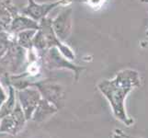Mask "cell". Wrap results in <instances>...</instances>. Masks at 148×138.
I'll return each mask as SVG.
<instances>
[{
  "label": "cell",
  "instance_id": "52a82bcc",
  "mask_svg": "<svg viewBox=\"0 0 148 138\" xmlns=\"http://www.w3.org/2000/svg\"><path fill=\"white\" fill-rule=\"evenodd\" d=\"M18 103L24 112L27 122L32 120V114L42 100V95L35 87H28L19 90H16Z\"/></svg>",
  "mask_w": 148,
  "mask_h": 138
},
{
  "label": "cell",
  "instance_id": "ba28073f",
  "mask_svg": "<svg viewBox=\"0 0 148 138\" xmlns=\"http://www.w3.org/2000/svg\"><path fill=\"white\" fill-rule=\"evenodd\" d=\"M52 27L62 43L66 42L73 30V8L67 7L63 9L53 19H52Z\"/></svg>",
  "mask_w": 148,
  "mask_h": 138
},
{
  "label": "cell",
  "instance_id": "ac0fdd59",
  "mask_svg": "<svg viewBox=\"0 0 148 138\" xmlns=\"http://www.w3.org/2000/svg\"><path fill=\"white\" fill-rule=\"evenodd\" d=\"M142 2H145V3H148V0H141Z\"/></svg>",
  "mask_w": 148,
  "mask_h": 138
},
{
  "label": "cell",
  "instance_id": "6da1fadb",
  "mask_svg": "<svg viewBox=\"0 0 148 138\" xmlns=\"http://www.w3.org/2000/svg\"><path fill=\"white\" fill-rule=\"evenodd\" d=\"M141 84L140 75L134 69H123L116 74L112 79L102 80L97 88L110 102L113 115L127 126L134 124V120L127 115L125 100L130 92Z\"/></svg>",
  "mask_w": 148,
  "mask_h": 138
},
{
  "label": "cell",
  "instance_id": "5bb4252c",
  "mask_svg": "<svg viewBox=\"0 0 148 138\" xmlns=\"http://www.w3.org/2000/svg\"><path fill=\"white\" fill-rule=\"evenodd\" d=\"M36 30H27L20 32L15 35V40L16 43L20 46V47L24 48L25 50H29L32 48V42L34 35L36 33Z\"/></svg>",
  "mask_w": 148,
  "mask_h": 138
},
{
  "label": "cell",
  "instance_id": "7a4b0ae2",
  "mask_svg": "<svg viewBox=\"0 0 148 138\" xmlns=\"http://www.w3.org/2000/svg\"><path fill=\"white\" fill-rule=\"evenodd\" d=\"M0 65L10 75H18L26 70L28 65L27 50L20 47L15 37L10 41L6 53L0 58Z\"/></svg>",
  "mask_w": 148,
  "mask_h": 138
},
{
  "label": "cell",
  "instance_id": "8fae6325",
  "mask_svg": "<svg viewBox=\"0 0 148 138\" xmlns=\"http://www.w3.org/2000/svg\"><path fill=\"white\" fill-rule=\"evenodd\" d=\"M58 111L59 110L57 109V107L49 102L48 100L42 98L37 108L35 109L33 112L32 120L37 122V124H40V122L49 120L51 117H53L55 113H57Z\"/></svg>",
  "mask_w": 148,
  "mask_h": 138
},
{
  "label": "cell",
  "instance_id": "2e32d148",
  "mask_svg": "<svg viewBox=\"0 0 148 138\" xmlns=\"http://www.w3.org/2000/svg\"><path fill=\"white\" fill-rule=\"evenodd\" d=\"M0 138H16V135L8 134V133H1L0 132Z\"/></svg>",
  "mask_w": 148,
  "mask_h": 138
},
{
  "label": "cell",
  "instance_id": "d6986e66",
  "mask_svg": "<svg viewBox=\"0 0 148 138\" xmlns=\"http://www.w3.org/2000/svg\"><path fill=\"white\" fill-rule=\"evenodd\" d=\"M145 34H146V36L148 37V30H146V32H145Z\"/></svg>",
  "mask_w": 148,
  "mask_h": 138
},
{
  "label": "cell",
  "instance_id": "4fadbf2b",
  "mask_svg": "<svg viewBox=\"0 0 148 138\" xmlns=\"http://www.w3.org/2000/svg\"><path fill=\"white\" fill-rule=\"evenodd\" d=\"M8 94L6 100H5L2 105L0 106V119L3 117L10 114L14 111L15 107L17 104V92L14 87L8 82Z\"/></svg>",
  "mask_w": 148,
  "mask_h": 138
},
{
  "label": "cell",
  "instance_id": "277c9868",
  "mask_svg": "<svg viewBox=\"0 0 148 138\" xmlns=\"http://www.w3.org/2000/svg\"><path fill=\"white\" fill-rule=\"evenodd\" d=\"M38 30L42 35L45 45H46L47 50L55 47L57 48L60 53L62 54L66 59L69 61H73L75 58V52L71 49L67 44L62 43L55 35L53 27H52V19L50 18H45L39 22V29Z\"/></svg>",
  "mask_w": 148,
  "mask_h": 138
},
{
  "label": "cell",
  "instance_id": "8992f818",
  "mask_svg": "<svg viewBox=\"0 0 148 138\" xmlns=\"http://www.w3.org/2000/svg\"><path fill=\"white\" fill-rule=\"evenodd\" d=\"M68 2H70V0H55L49 3H38L35 0H28L27 5L21 8L20 13L40 22L42 19L47 18L52 10Z\"/></svg>",
  "mask_w": 148,
  "mask_h": 138
},
{
  "label": "cell",
  "instance_id": "9a60e30c",
  "mask_svg": "<svg viewBox=\"0 0 148 138\" xmlns=\"http://www.w3.org/2000/svg\"><path fill=\"white\" fill-rule=\"evenodd\" d=\"M7 97H8L7 92H6V90H5L4 87L2 86L1 82H0V106H1L3 102L6 100Z\"/></svg>",
  "mask_w": 148,
  "mask_h": 138
},
{
  "label": "cell",
  "instance_id": "5b68a950",
  "mask_svg": "<svg viewBox=\"0 0 148 138\" xmlns=\"http://www.w3.org/2000/svg\"><path fill=\"white\" fill-rule=\"evenodd\" d=\"M33 87L40 91L42 99L53 103L57 107L58 110L64 107L66 95L64 88L62 85L48 80H39L34 83Z\"/></svg>",
  "mask_w": 148,
  "mask_h": 138
},
{
  "label": "cell",
  "instance_id": "9c48e42d",
  "mask_svg": "<svg viewBox=\"0 0 148 138\" xmlns=\"http://www.w3.org/2000/svg\"><path fill=\"white\" fill-rule=\"evenodd\" d=\"M26 122L24 112L18 101L11 113L0 119V132L17 135L24 129Z\"/></svg>",
  "mask_w": 148,
  "mask_h": 138
},
{
  "label": "cell",
  "instance_id": "7c38bea8",
  "mask_svg": "<svg viewBox=\"0 0 148 138\" xmlns=\"http://www.w3.org/2000/svg\"><path fill=\"white\" fill-rule=\"evenodd\" d=\"M19 14L17 7L11 0H2L0 2V23L8 32L12 19Z\"/></svg>",
  "mask_w": 148,
  "mask_h": 138
},
{
  "label": "cell",
  "instance_id": "30bf717a",
  "mask_svg": "<svg viewBox=\"0 0 148 138\" xmlns=\"http://www.w3.org/2000/svg\"><path fill=\"white\" fill-rule=\"evenodd\" d=\"M38 29H39L38 21L30 19L29 17L26 16V15L19 13L12 19L11 24H10L8 29V32L16 35L17 33L23 32V30H37Z\"/></svg>",
  "mask_w": 148,
  "mask_h": 138
},
{
  "label": "cell",
  "instance_id": "3957f363",
  "mask_svg": "<svg viewBox=\"0 0 148 138\" xmlns=\"http://www.w3.org/2000/svg\"><path fill=\"white\" fill-rule=\"evenodd\" d=\"M40 61H42V66L49 70H55V69H67L72 71L75 76V80L77 81L79 76L85 69L83 66H79L73 64L71 61L66 59L64 56L60 53V51L52 47L43 53L40 54Z\"/></svg>",
  "mask_w": 148,
  "mask_h": 138
},
{
  "label": "cell",
  "instance_id": "e0dca14e",
  "mask_svg": "<svg viewBox=\"0 0 148 138\" xmlns=\"http://www.w3.org/2000/svg\"><path fill=\"white\" fill-rule=\"evenodd\" d=\"M7 32V30H5V28H4V27L2 26V24L0 23V33H1V32Z\"/></svg>",
  "mask_w": 148,
  "mask_h": 138
}]
</instances>
